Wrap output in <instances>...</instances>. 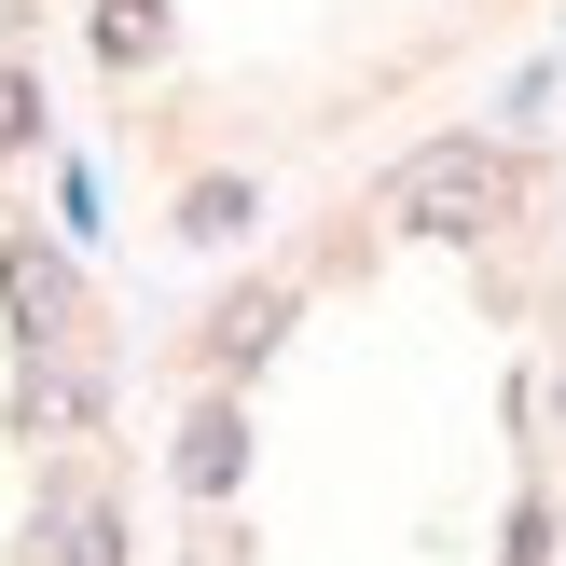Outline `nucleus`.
<instances>
[{
    "mask_svg": "<svg viewBox=\"0 0 566 566\" xmlns=\"http://www.w3.org/2000/svg\"><path fill=\"white\" fill-rule=\"evenodd\" d=\"M387 221L429 235V249L497 235V221H512V153H497V138H429V153H401L387 166Z\"/></svg>",
    "mask_w": 566,
    "mask_h": 566,
    "instance_id": "obj_1",
    "label": "nucleus"
},
{
    "mask_svg": "<svg viewBox=\"0 0 566 566\" xmlns=\"http://www.w3.org/2000/svg\"><path fill=\"white\" fill-rule=\"evenodd\" d=\"M28 566H125V525H111V497H42V525H28Z\"/></svg>",
    "mask_w": 566,
    "mask_h": 566,
    "instance_id": "obj_2",
    "label": "nucleus"
},
{
    "mask_svg": "<svg viewBox=\"0 0 566 566\" xmlns=\"http://www.w3.org/2000/svg\"><path fill=\"white\" fill-rule=\"evenodd\" d=\"M235 470H249V415H235V401H193V429H180V484H193V497H235Z\"/></svg>",
    "mask_w": 566,
    "mask_h": 566,
    "instance_id": "obj_4",
    "label": "nucleus"
},
{
    "mask_svg": "<svg viewBox=\"0 0 566 566\" xmlns=\"http://www.w3.org/2000/svg\"><path fill=\"white\" fill-rule=\"evenodd\" d=\"M276 332H291V291H235L208 318V374H249V359H276Z\"/></svg>",
    "mask_w": 566,
    "mask_h": 566,
    "instance_id": "obj_5",
    "label": "nucleus"
},
{
    "mask_svg": "<svg viewBox=\"0 0 566 566\" xmlns=\"http://www.w3.org/2000/svg\"><path fill=\"white\" fill-rule=\"evenodd\" d=\"M539 553H553V512L525 497V512H512V553H497V566H539Z\"/></svg>",
    "mask_w": 566,
    "mask_h": 566,
    "instance_id": "obj_9",
    "label": "nucleus"
},
{
    "mask_svg": "<svg viewBox=\"0 0 566 566\" xmlns=\"http://www.w3.org/2000/svg\"><path fill=\"white\" fill-rule=\"evenodd\" d=\"M0 304H14L28 346H55V332H70V263H55L42 235H14V249H0Z\"/></svg>",
    "mask_w": 566,
    "mask_h": 566,
    "instance_id": "obj_3",
    "label": "nucleus"
},
{
    "mask_svg": "<svg viewBox=\"0 0 566 566\" xmlns=\"http://www.w3.org/2000/svg\"><path fill=\"white\" fill-rule=\"evenodd\" d=\"M28 138H42V83L0 70V153H28Z\"/></svg>",
    "mask_w": 566,
    "mask_h": 566,
    "instance_id": "obj_8",
    "label": "nucleus"
},
{
    "mask_svg": "<svg viewBox=\"0 0 566 566\" xmlns=\"http://www.w3.org/2000/svg\"><path fill=\"white\" fill-rule=\"evenodd\" d=\"M97 55L111 70H153L166 55V0H97Z\"/></svg>",
    "mask_w": 566,
    "mask_h": 566,
    "instance_id": "obj_7",
    "label": "nucleus"
},
{
    "mask_svg": "<svg viewBox=\"0 0 566 566\" xmlns=\"http://www.w3.org/2000/svg\"><path fill=\"white\" fill-rule=\"evenodd\" d=\"M249 221H263V193H249V180H193V193H180V235H193V249H235Z\"/></svg>",
    "mask_w": 566,
    "mask_h": 566,
    "instance_id": "obj_6",
    "label": "nucleus"
}]
</instances>
